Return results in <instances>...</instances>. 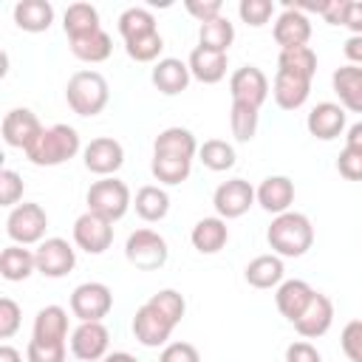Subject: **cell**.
Masks as SVG:
<instances>
[{
    "mask_svg": "<svg viewBox=\"0 0 362 362\" xmlns=\"http://www.w3.org/2000/svg\"><path fill=\"white\" fill-rule=\"evenodd\" d=\"M283 6H286V3H283ZM272 34H274V42L280 45V51H286V48H303V45H308V40H311V20H308L303 11L286 6V8L277 14V20H274Z\"/></svg>",
    "mask_w": 362,
    "mask_h": 362,
    "instance_id": "cell-17",
    "label": "cell"
},
{
    "mask_svg": "<svg viewBox=\"0 0 362 362\" xmlns=\"http://www.w3.org/2000/svg\"><path fill=\"white\" fill-rule=\"evenodd\" d=\"M337 170H339V175L348 178V181H362V150L345 147V150L339 153V158H337Z\"/></svg>",
    "mask_w": 362,
    "mask_h": 362,
    "instance_id": "cell-48",
    "label": "cell"
},
{
    "mask_svg": "<svg viewBox=\"0 0 362 362\" xmlns=\"http://www.w3.org/2000/svg\"><path fill=\"white\" fill-rule=\"evenodd\" d=\"M266 240H269L272 252L280 257H303L314 246V226H311L308 215L288 209V212L272 218V223L266 229Z\"/></svg>",
    "mask_w": 362,
    "mask_h": 362,
    "instance_id": "cell-1",
    "label": "cell"
},
{
    "mask_svg": "<svg viewBox=\"0 0 362 362\" xmlns=\"http://www.w3.org/2000/svg\"><path fill=\"white\" fill-rule=\"evenodd\" d=\"M133 206H136V215L141 221L156 223V221H164L167 218V212H170V195L158 184H144V187H139Z\"/></svg>",
    "mask_w": 362,
    "mask_h": 362,
    "instance_id": "cell-30",
    "label": "cell"
},
{
    "mask_svg": "<svg viewBox=\"0 0 362 362\" xmlns=\"http://www.w3.org/2000/svg\"><path fill=\"white\" fill-rule=\"evenodd\" d=\"M25 359L28 362H65V345H45V342L28 339Z\"/></svg>",
    "mask_w": 362,
    "mask_h": 362,
    "instance_id": "cell-46",
    "label": "cell"
},
{
    "mask_svg": "<svg viewBox=\"0 0 362 362\" xmlns=\"http://www.w3.org/2000/svg\"><path fill=\"white\" fill-rule=\"evenodd\" d=\"M65 102L76 116H96L110 102L107 79L99 71H76L65 85Z\"/></svg>",
    "mask_w": 362,
    "mask_h": 362,
    "instance_id": "cell-3",
    "label": "cell"
},
{
    "mask_svg": "<svg viewBox=\"0 0 362 362\" xmlns=\"http://www.w3.org/2000/svg\"><path fill=\"white\" fill-rule=\"evenodd\" d=\"M45 229H48V215L40 204L25 201L17 204L8 218H6V235L20 243V246H31V243H42L45 240Z\"/></svg>",
    "mask_w": 362,
    "mask_h": 362,
    "instance_id": "cell-6",
    "label": "cell"
},
{
    "mask_svg": "<svg viewBox=\"0 0 362 362\" xmlns=\"http://www.w3.org/2000/svg\"><path fill=\"white\" fill-rule=\"evenodd\" d=\"M150 303L164 314V317H170L175 325L184 320V311H187V300L181 297V291H175V288H161V291H156L153 297H150Z\"/></svg>",
    "mask_w": 362,
    "mask_h": 362,
    "instance_id": "cell-41",
    "label": "cell"
},
{
    "mask_svg": "<svg viewBox=\"0 0 362 362\" xmlns=\"http://www.w3.org/2000/svg\"><path fill=\"white\" fill-rule=\"evenodd\" d=\"M189 170H192V158H178V156H156L153 153V161H150V173L158 184H167V187H175L181 181L189 178Z\"/></svg>",
    "mask_w": 362,
    "mask_h": 362,
    "instance_id": "cell-35",
    "label": "cell"
},
{
    "mask_svg": "<svg viewBox=\"0 0 362 362\" xmlns=\"http://www.w3.org/2000/svg\"><path fill=\"white\" fill-rule=\"evenodd\" d=\"M153 31H158L153 11H147L141 6H130L119 14V34L124 37V42L136 40V37H144V34H153Z\"/></svg>",
    "mask_w": 362,
    "mask_h": 362,
    "instance_id": "cell-37",
    "label": "cell"
},
{
    "mask_svg": "<svg viewBox=\"0 0 362 362\" xmlns=\"http://www.w3.org/2000/svg\"><path fill=\"white\" fill-rule=\"evenodd\" d=\"M79 147H82L79 133L71 124H51V127H42V133L25 150V158L37 167H57L71 161L79 153Z\"/></svg>",
    "mask_w": 362,
    "mask_h": 362,
    "instance_id": "cell-2",
    "label": "cell"
},
{
    "mask_svg": "<svg viewBox=\"0 0 362 362\" xmlns=\"http://www.w3.org/2000/svg\"><path fill=\"white\" fill-rule=\"evenodd\" d=\"M232 40H235V25L223 14L215 17V20H209V23H201V28H198V45L201 48L226 54L229 45H232Z\"/></svg>",
    "mask_w": 362,
    "mask_h": 362,
    "instance_id": "cell-34",
    "label": "cell"
},
{
    "mask_svg": "<svg viewBox=\"0 0 362 362\" xmlns=\"http://www.w3.org/2000/svg\"><path fill=\"white\" fill-rule=\"evenodd\" d=\"M62 28L68 34V40H79V37H88L93 31H99V11L96 6L90 3H71L62 14Z\"/></svg>",
    "mask_w": 362,
    "mask_h": 362,
    "instance_id": "cell-32",
    "label": "cell"
},
{
    "mask_svg": "<svg viewBox=\"0 0 362 362\" xmlns=\"http://www.w3.org/2000/svg\"><path fill=\"white\" fill-rule=\"evenodd\" d=\"M82 161L88 173L107 178L124 164V147L113 136H99V139H90V144L82 150Z\"/></svg>",
    "mask_w": 362,
    "mask_h": 362,
    "instance_id": "cell-13",
    "label": "cell"
},
{
    "mask_svg": "<svg viewBox=\"0 0 362 362\" xmlns=\"http://www.w3.org/2000/svg\"><path fill=\"white\" fill-rule=\"evenodd\" d=\"M345 28H351V34H362V0H351Z\"/></svg>",
    "mask_w": 362,
    "mask_h": 362,
    "instance_id": "cell-53",
    "label": "cell"
},
{
    "mask_svg": "<svg viewBox=\"0 0 362 362\" xmlns=\"http://www.w3.org/2000/svg\"><path fill=\"white\" fill-rule=\"evenodd\" d=\"M74 243L88 255H102L113 243V223L96 212H82L74 221Z\"/></svg>",
    "mask_w": 362,
    "mask_h": 362,
    "instance_id": "cell-9",
    "label": "cell"
},
{
    "mask_svg": "<svg viewBox=\"0 0 362 362\" xmlns=\"http://www.w3.org/2000/svg\"><path fill=\"white\" fill-rule=\"evenodd\" d=\"M238 14H240V20H243L246 25L260 28V25H266V23L272 20L274 3H272V0H240Z\"/></svg>",
    "mask_w": 362,
    "mask_h": 362,
    "instance_id": "cell-42",
    "label": "cell"
},
{
    "mask_svg": "<svg viewBox=\"0 0 362 362\" xmlns=\"http://www.w3.org/2000/svg\"><path fill=\"white\" fill-rule=\"evenodd\" d=\"M334 93L339 96V105L351 113H362V68L359 65H342L331 74Z\"/></svg>",
    "mask_w": 362,
    "mask_h": 362,
    "instance_id": "cell-24",
    "label": "cell"
},
{
    "mask_svg": "<svg viewBox=\"0 0 362 362\" xmlns=\"http://www.w3.org/2000/svg\"><path fill=\"white\" fill-rule=\"evenodd\" d=\"M184 8H187L198 23H209V20L221 17L223 3H221V0H187Z\"/></svg>",
    "mask_w": 362,
    "mask_h": 362,
    "instance_id": "cell-49",
    "label": "cell"
},
{
    "mask_svg": "<svg viewBox=\"0 0 362 362\" xmlns=\"http://www.w3.org/2000/svg\"><path fill=\"white\" fill-rule=\"evenodd\" d=\"M189 240H192V246L201 252V255H215V252H221L223 246H226V240H229V226H226V221L223 218H201L195 226H192V232H189Z\"/></svg>",
    "mask_w": 362,
    "mask_h": 362,
    "instance_id": "cell-27",
    "label": "cell"
},
{
    "mask_svg": "<svg viewBox=\"0 0 362 362\" xmlns=\"http://www.w3.org/2000/svg\"><path fill=\"white\" fill-rule=\"evenodd\" d=\"M14 23L31 34L48 31L54 23V6L48 0H20L14 6Z\"/></svg>",
    "mask_w": 362,
    "mask_h": 362,
    "instance_id": "cell-29",
    "label": "cell"
},
{
    "mask_svg": "<svg viewBox=\"0 0 362 362\" xmlns=\"http://www.w3.org/2000/svg\"><path fill=\"white\" fill-rule=\"evenodd\" d=\"M113 308V291L99 283V280H88L79 283L71 291V311L79 322H102Z\"/></svg>",
    "mask_w": 362,
    "mask_h": 362,
    "instance_id": "cell-7",
    "label": "cell"
},
{
    "mask_svg": "<svg viewBox=\"0 0 362 362\" xmlns=\"http://www.w3.org/2000/svg\"><path fill=\"white\" fill-rule=\"evenodd\" d=\"M229 127H232V136L238 141H252L255 133H257V107L243 105V102H232V107H229Z\"/></svg>",
    "mask_w": 362,
    "mask_h": 362,
    "instance_id": "cell-39",
    "label": "cell"
},
{
    "mask_svg": "<svg viewBox=\"0 0 362 362\" xmlns=\"http://www.w3.org/2000/svg\"><path fill=\"white\" fill-rule=\"evenodd\" d=\"M255 187L246 178H229L223 184H218L215 195H212V206L218 212V218L232 221L249 212V206L255 204Z\"/></svg>",
    "mask_w": 362,
    "mask_h": 362,
    "instance_id": "cell-8",
    "label": "cell"
},
{
    "mask_svg": "<svg viewBox=\"0 0 362 362\" xmlns=\"http://www.w3.org/2000/svg\"><path fill=\"white\" fill-rule=\"evenodd\" d=\"M23 198V178H20V173H14V170H0V204L3 206H17V201Z\"/></svg>",
    "mask_w": 362,
    "mask_h": 362,
    "instance_id": "cell-44",
    "label": "cell"
},
{
    "mask_svg": "<svg viewBox=\"0 0 362 362\" xmlns=\"http://www.w3.org/2000/svg\"><path fill=\"white\" fill-rule=\"evenodd\" d=\"M124 257L139 272H156V269H161L167 263L170 249H167V240L156 229H147L144 226V229H136V232L127 235Z\"/></svg>",
    "mask_w": 362,
    "mask_h": 362,
    "instance_id": "cell-5",
    "label": "cell"
},
{
    "mask_svg": "<svg viewBox=\"0 0 362 362\" xmlns=\"http://www.w3.org/2000/svg\"><path fill=\"white\" fill-rule=\"evenodd\" d=\"M20 320H23L20 305L11 297H3L0 300V339H11L20 328Z\"/></svg>",
    "mask_w": 362,
    "mask_h": 362,
    "instance_id": "cell-45",
    "label": "cell"
},
{
    "mask_svg": "<svg viewBox=\"0 0 362 362\" xmlns=\"http://www.w3.org/2000/svg\"><path fill=\"white\" fill-rule=\"evenodd\" d=\"M308 93H311V79L305 76H297V74H288V71H277L274 74V82H272V96L277 102L280 110H297L308 102Z\"/></svg>",
    "mask_w": 362,
    "mask_h": 362,
    "instance_id": "cell-20",
    "label": "cell"
},
{
    "mask_svg": "<svg viewBox=\"0 0 362 362\" xmlns=\"http://www.w3.org/2000/svg\"><path fill=\"white\" fill-rule=\"evenodd\" d=\"M286 362H322V356L311 342L297 339V342H291L286 348Z\"/></svg>",
    "mask_w": 362,
    "mask_h": 362,
    "instance_id": "cell-50",
    "label": "cell"
},
{
    "mask_svg": "<svg viewBox=\"0 0 362 362\" xmlns=\"http://www.w3.org/2000/svg\"><path fill=\"white\" fill-rule=\"evenodd\" d=\"M31 339L45 345H65L68 339V311L62 305H45L34 317V334Z\"/></svg>",
    "mask_w": 362,
    "mask_h": 362,
    "instance_id": "cell-21",
    "label": "cell"
},
{
    "mask_svg": "<svg viewBox=\"0 0 362 362\" xmlns=\"http://www.w3.org/2000/svg\"><path fill=\"white\" fill-rule=\"evenodd\" d=\"M34 257H37V272L54 280L65 277L76 266V252L65 238H45L42 243H37Z\"/></svg>",
    "mask_w": 362,
    "mask_h": 362,
    "instance_id": "cell-10",
    "label": "cell"
},
{
    "mask_svg": "<svg viewBox=\"0 0 362 362\" xmlns=\"http://www.w3.org/2000/svg\"><path fill=\"white\" fill-rule=\"evenodd\" d=\"M339 345L351 362H362V320L345 322V328L339 334Z\"/></svg>",
    "mask_w": 362,
    "mask_h": 362,
    "instance_id": "cell-43",
    "label": "cell"
},
{
    "mask_svg": "<svg viewBox=\"0 0 362 362\" xmlns=\"http://www.w3.org/2000/svg\"><path fill=\"white\" fill-rule=\"evenodd\" d=\"M269 79L257 65H243L229 76V93L232 102H243L260 110V105L269 99Z\"/></svg>",
    "mask_w": 362,
    "mask_h": 362,
    "instance_id": "cell-12",
    "label": "cell"
},
{
    "mask_svg": "<svg viewBox=\"0 0 362 362\" xmlns=\"http://www.w3.org/2000/svg\"><path fill=\"white\" fill-rule=\"evenodd\" d=\"M342 51H345V57H348L351 65H359V68H362V34H351V37L345 40Z\"/></svg>",
    "mask_w": 362,
    "mask_h": 362,
    "instance_id": "cell-52",
    "label": "cell"
},
{
    "mask_svg": "<svg viewBox=\"0 0 362 362\" xmlns=\"http://www.w3.org/2000/svg\"><path fill=\"white\" fill-rule=\"evenodd\" d=\"M345 147L362 150V122H356V124L348 127V133H345Z\"/></svg>",
    "mask_w": 362,
    "mask_h": 362,
    "instance_id": "cell-54",
    "label": "cell"
},
{
    "mask_svg": "<svg viewBox=\"0 0 362 362\" xmlns=\"http://www.w3.org/2000/svg\"><path fill=\"white\" fill-rule=\"evenodd\" d=\"M187 65H189L192 79H198V82H204V85H215V82H221V79L226 76L229 57L221 54V51H209V48L195 45V48L189 51Z\"/></svg>",
    "mask_w": 362,
    "mask_h": 362,
    "instance_id": "cell-22",
    "label": "cell"
},
{
    "mask_svg": "<svg viewBox=\"0 0 362 362\" xmlns=\"http://www.w3.org/2000/svg\"><path fill=\"white\" fill-rule=\"evenodd\" d=\"M150 79H153V85H156L164 96H175V93H181V90H187L192 74H189V65H187V62H181V59H175V57H164V59H158V62L153 65Z\"/></svg>",
    "mask_w": 362,
    "mask_h": 362,
    "instance_id": "cell-23",
    "label": "cell"
},
{
    "mask_svg": "<svg viewBox=\"0 0 362 362\" xmlns=\"http://www.w3.org/2000/svg\"><path fill=\"white\" fill-rule=\"evenodd\" d=\"M173 328H175V322H173L170 317H164L150 300L136 308V317H133V337H136L144 348L167 345Z\"/></svg>",
    "mask_w": 362,
    "mask_h": 362,
    "instance_id": "cell-11",
    "label": "cell"
},
{
    "mask_svg": "<svg viewBox=\"0 0 362 362\" xmlns=\"http://www.w3.org/2000/svg\"><path fill=\"white\" fill-rule=\"evenodd\" d=\"M31 272H37V257H34L31 249H25L20 243H11L0 252V274L8 283L25 280V277H31Z\"/></svg>",
    "mask_w": 362,
    "mask_h": 362,
    "instance_id": "cell-31",
    "label": "cell"
},
{
    "mask_svg": "<svg viewBox=\"0 0 362 362\" xmlns=\"http://www.w3.org/2000/svg\"><path fill=\"white\" fill-rule=\"evenodd\" d=\"M0 362H23V356H20V351H17V348L3 345V348H0Z\"/></svg>",
    "mask_w": 362,
    "mask_h": 362,
    "instance_id": "cell-55",
    "label": "cell"
},
{
    "mask_svg": "<svg viewBox=\"0 0 362 362\" xmlns=\"http://www.w3.org/2000/svg\"><path fill=\"white\" fill-rule=\"evenodd\" d=\"M110 331L105 322H79L71 334V354L82 362H96L107 356Z\"/></svg>",
    "mask_w": 362,
    "mask_h": 362,
    "instance_id": "cell-14",
    "label": "cell"
},
{
    "mask_svg": "<svg viewBox=\"0 0 362 362\" xmlns=\"http://www.w3.org/2000/svg\"><path fill=\"white\" fill-rule=\"evenodd\" d=\"M348 6H351V0H325V6H322V20H325L328 25H345Z\"/></svg>",
    "mask_w": 362,
    "mask_h": 362,
    "instance_id": "cell-51",
    "label": "cell"
},
{
    "mask_svg": "<svg viewBox=\"0 0 362 362\" xmlns=\"http://www.w3.org/2000/svg\"><path fill=\"white\" fill-rule=\"evenodd\" d=\"M102 362H139L133 354H127V351H113V354H107Z\"/></svg>",
    "mask_w": 362,
    "mask_h": 362,
    "instance_id": "cell-56",
    "label": "cell"
},
{
    "mask_svg": "<svg viewBox=\"0 0 362 362\" xmlns=\"http://www.w3.org/2000/svg\"><path fill=\"white\" fill-rule=\"evenodd\" d=\"M277 71H288V74L314 79V74H317V54H314V48L303 45V48H286V51H280Z\"/></svg>",
    "mask_w": 362,
    "mask_h": 362,
    "instance_id": "cell-38",
    "label": "cell"
},
{
    "mask_svg": "<svg viewBox=\"0 0 362 362\" xmlns=\"http://www.w3.org/2000/svg\"><path fill=\"white\" fill-rule=\"evenodd\" d=\"M85 201H88V212H96V215L107 218L110 223L122 221L127 215L130 204H133L130 201V187L124 181H119L116 175L93 181L88 195H85Z\"/></svg>",
    "mask_w": 362,
    "mask_h": 362,
    "instance_id": "cell-4",
    "label": "cell"
},
{
    "mask_svg": "<svg viewBox=\"0 0 362 362\" xmlns=\"http://www.w3.org/2000/svg\"><path fill=\"white\" fill-rule=\"evenodd\" d=\"M305 127L314 139L320 141H331L337 136H342L345 130V107L337 102H320L308 110L305 116Z\"/></svg>",
    "mask_w": 362,
    "mask_h": 362,
    "instance_id": "cell-18",
    "label": "cell"
},
{
    "mask_svg": "<svg viewBox=\"0 0 362 362\" xmlns=\"http://www.w3.org/2000/svg\"><path fill=\"white\" fill-rule=\"evenodd\" d=\"M158 362H201V354L192 342H167L158 354Z\"/></svg>",
    "mask_w": 362,
    "mask_h": 362,
    "instance_id": "cell-47",
    "label": "cell"
},
{
    "mask_svg": "<svg viewBox=\"0 0 362 362\" xmlns=\"http://www.w3.org/2000/svg\"><path fill=\"white\" fill-rule=\"evenodd\" d=\"M3 141L8 147H17V150H28L34 144V139L42 133V124L37 119L34 110L28 107H11L6 116H3Z\"/></svg>",
    "mask_w": 362,
    "mask_h": 362,
    "instance_id": "cell-15",
    "label": "cell"
},
{
    "mask_svg": "<svg viewBox=\"0 0 362 362\" xmlns=\"http://www.w3.org/2000/svg\"><path fill=\"white\" fill-rule=\"evenodd\" d=\"M68 42H71V54L76 59H82V62H90V65L105 62L110 57V51H113V40H110V34L105 28H99V31L88 34V37H79V40H68Z\"/></svg>",
    "mask_w": 362,
    "mask_h": 362,
    "instance_id": "cell-33",
    "label": "cell"
},
{
    "mask_svg": "<svg viewBox=\"0 0 362 362\" xmlns=\"http://www.w3.org/2000/svg\"><path fill=\"white\" fill-rule=\"evenodd\" d=\"M243 277L252 288H274L283 283L286 269H283V257L280 255H257L255 260L246 263Z\"/></svg>",
    "mask_w": 362,
    "mask_h": 362,
    "instance_id": "cell-26",
    "label": "cell"
},
{
    "mask_svg": "<svg viewBox=\"0 0 362 362\" xmlns=\"http://www.w3.org/2000/svg\"><path fill=\"white\" fill-rule=\"evenodd\" d=\"M331 322H334V303H331V297H325L322 291H314V297L308 300V305L303 308V314L291 325L297 328V334L303 339H317V337L328 334Z\"/></svg>",
    "mask_w": 362,
    "mask_h": 362,
    "instance_id": "cell-16",
    "label": "cell"
},
{
    "mask_svg": "<svg viewBox=\"0 0 362 362\" xmlns=\"http://www.w3.org/2000/svg\"><path fill=\"white\" fill-rule=\"evenodd\" d=\"M257 204L272 212V215H283L291 209L294 204V181L288 175H269L260 181V187L255 189Z\"/></svg>",
    "mask_w": 362,
    "mask_h": 362,
    "instance_id": "cell-19",
    "label": "cell"
},
{
    "mask_svg": "<svg viewBox=\"0 0 362 362\" xmlns=\"http://www.w3.org/2000/svg\"><path fill=\"white\" fill-rule=\"evenodd\" d=\"M198 158L206 170L212 173H223V170H232L235 167V147L223 139H206L201 147H198Z\"/></svg>",
    "mask_w": 362,
    "mask_h": 362,
    "instance_id": "cell-36",
    "label": "cell"
},
{
    "mask_svg": "<svg viewBox=\"0 0 362 362\" xmlns=\"http://www.w3.org/2000/svg\"><path fill=\"white\" fill-rule=\"evenodd\" d=\"M314 297V288L305 283V280H283L280 286H277V291H274V303H277V311L288 320V322H294L300 314H303V308L308 305V300Z\"/></svg>",
    "mask_w": 362,
    "mask_h": 362,
    "instance_id": "cell-25",
    "label": "cell"
},
{
    "mask_svg": "<svg viewBox=\"0 0 362 362\" xmlns=\"http://www.w3.org/2000/svg\"><path fill=\"white\" fill-rule=\"evenodd\" d=\"M124 51L133 62H156L158 54L164 51V40L158 31L153 34H144V37H136V40H127L124 42Z\"/></svg>",
    "mask_w": 362,
    "mask_h": 362,
    "instance_id": "cell-40",
    "label": "cell"
},
{
    "mask_svg": "<svg viewBox=\"0 0 362 362\" xmlns=\"http://www.w3.org/2000/svg\"><path fill=\"white\" fill-rule=\"evenodd\" d=\"M156 156H178V158H195L198 156V141L192 130L187 127H164L156 141H153Z\"/></svg>",
    "mask_w": 362,
    "mask_h": 362,
    "instance_id": "cell-28",
    "label": "cell"
}]
</instances>
